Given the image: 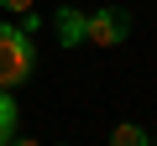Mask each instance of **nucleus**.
<instances>
[{"mask_svg":"<svg viewBox=\"0 0 157 146\" xmlns=\"http://www.w3.org/2000/svg\"><path fill=\"white\" fill-rule=\"evenodd\" d=\"M37 68V42L21 26H0V89H21Z\"/></svg>","mask_w":157,"mask_h":146,"instance_id":"obj_1","label":"nucleus"},{"mask_svg":"<svg viewBox=\"0 0 157 146\" xmlns=\"http://www.w3.org/2000/svg\"><path fill=\"white\" fill-rule=\"evenodd\" d=\"M131 37V11L126 5H100L94 16H89V47H121Z\"/></svg>","mask_w":157,"mask_h":146,"instance_id":"obj_2","label":"nucleus"},{"mask_svg":"<svg viewBox=\"0 0 157 146\" xmlns=\"http://www.w3.org/2000/svg\"><path fill=\"white\" fill-rule=\"evenodd\" d=\"M52 31H58V42H63V47H84V37H89V16L78 11V5H58Z\"/></svg>","mask_w":157,"mask_h":146,"instance_id":"obj_3","label":"nucleus"},{"mask_svg":"<svg viewBox=\"0 0 157 146\" xmlns=\"http://www.w3.org/2000/svg\"><path fill=\"white\" fill-rule=\"evenodd\" d=\"M16 130H21V110H16V99H11V89H0V146H11Z\"/></svg>","mask_w":157,"mask_h":146,"instance_id":"obj_4","label":"nucleus"},{"mask_svg":"<svg viewBox=\"0 0 157 146\" xmlns=\"http://www.w3.org/2000/svg\"><path fill=\"white\" fill-rule=\"evenodd\" d=\"M110 146H152V130L136 125V120H121V125L110 130Z\"/></svg>","mask_w":157,"mask_h":146,"instance_id":"obj_5","label":"nucleus"},{"mask_svg":"<svg viewBox=\"0 0 157 146\" xmlns=\"http://www.w3.org/2000/svg\"><path fill=\"white\" fill-rule=\"evenodd\" d=\"M0 11H16V16H26V11H32V0H0Z\"/></svg>","mask_w":157,"mask_h":146,"instance_id":"obj_6","label":"nucleus"},{"mask_svg":"<svg viewBox=\"0 0 157 146\" xmlns=\"http://www.w3.org/2000/svg\"><path fill=\"white\" fill-rule=\"evenodd\" d=\"M11 146H42V141H32V136H16V141H11Z\"/></svg>","mask_w":157,"mask_h":146,"instance_id":"obj_7","label":"nucleus"},{"mask_svg":"<svg viewBox=\"0 0 157 146\" xmlns=\"http://www.w3.org/2000/svg\"><path fill=\"white\" fill-rule=\"evenodd\" d=\"M152 146H157V125H152Z\"/></svg>","mask_w":157,"mask_h":146,"instance_id":"obj_8","label":"nucleus"},{"mask_svg":"<svg viewBox=\"0 0 157 146\" xmlns=\"http://www.w3.org/2000/svg\"><path fill=\"white\" fill-rule=\"evenodd\" d=\"M58 146H68V141H58Z\"/></svg>","mask_w":157,"mask_h":146,"instance_id":"obj_9","label":"nucleus"}]
</instances>
